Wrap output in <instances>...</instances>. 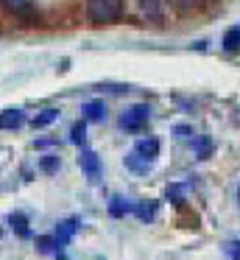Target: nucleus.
<instances>
[{
  "instance_id": "nucleus-18",
  "label": "nucleus",
  "mask_w": 240,
  "mask_h": 260,
  "mask_svg": "<svg viewBox=\"0 0 240 260\" xmlns=\"http://www.w3.org/2000/svg\"><path fill=\"white\" fill-rule=\"evenodd\" d=\"M173 6H176L179 12H195V9L204 6V0H173Z\"/></svg>"
},
{
  "instance_id": "nucleus-20",
  "label": "nucleus",
  "mask_w": 240,
  "mask_h": 260,
  "mask_svg": "<svg viewBox=\"0 0 240 260\" xmlns=\"http://www.w3.org/2000/svg\"><path fill=\"white\" fill-rule=\"evenodd\" d=\"M195 151H198V157H201V159H207V157H210V151H212V143L204 137V140L195 143Z\"/></svg>"
},
{
  "instance_id": "nucleus-1",
  "label": "nucleus",
  "mask_w": 240,
  "mask_h": 260,
  "mask_svg": "<svg viewBox=\"0 0 240 260\" xmlns=\"http://www.w3.org/2000/svg\"><path fill=\"white\" fill-rule=\"evenodd\" d=\"M123 14V0H87V17L98 25L115 23Z\"/></svg>"
},
{
  "instance_id": "nucleus-24",
  "label": "nucleus",
  "mask_w": 240,
  "mask_h": 260,
  "mask_svg": "<svg viewBox=\"0 0 240 260\" xmlns=\"http://www.w3.org/2000/svg\"><path fill=\"white\" fill-rule=\"evenodd\" d=\"M237 196H240V190H237Z\"/></svg>"
},
{
  "instance_id": "nucleus-17",
  "label": "nucleus",
  "mask_w": 240,
  "mask_h": 260,
  "mask_svg": "<svg viewBox=\"0 0 240 260\" xmlns=\"http://www.w3.org/2000/svg\"><path fill=\"white\" fill-rule=\"evenodd\" d=\"M140 6H143V14H148V17H154V20H159V17H162L159 0H143Z\"/></svg>"
},
{
  "instance_id": "nucleus-10",
  "label": "nucleus",
  "mask_w": 240,
  "mask_h": 260,
  "mask_svg": "<svg viewBox=\"0 0 240 260\" xmlns=\"http://www.w3.org/2000/svg\"><path fill=\"white\" fill-rule=\"evenodd\" d=\"M223 48L229 53H240V25H232V28L223 34Z\"/></svg>"
},
{
  "instance_id": "nucleus-6",
  "label": "nucleus",
  "mask_w": 240,
  "mask_h": 260,
  "mask_svg": "<svg viewBox=\"0 0 240 260\" xmlns=\"http://www.w3.org/2000/svg\"><path fill=\"white\" fill-rule=\"evenodd\" d=\"M131 213L137 215L140 221H154L156 218V213H159V202H134L131 204Z\"/></svg>"
},
{
  "instance_id": "nucleus-11",
  "label": "nucleus",
  "mask_w": 240,
  "mask_h": 260,
  "mask_svg": "<svg viewBox=\"0 0 240 260\" xmlns=\"http://www.w3.org/2000/svg\"><path fill=\"white\" fill-rule=\"evenodd\" d=\"M84 115H87V120H104L106 118V104L104 101L84 104Z\"/></svg>"
},
{
  "instance_id": "nucleus-7",
  "label": "nucleus",
  "mask_w": 240,
  "mask_h": 260,
  "mask_svg": "<svg viewBox=\"0 0 240 260\" xmlns=\"http://www.w3.org/2000/svg\"><path fill=\"white\" fill-rule=\"evenodd\" d=\"M9 226L17 238H31V226H28V215L25 213H11L9 215Z\"/></svg>"
},
{
  "instance_id": "nucleus-14",
  "label": "nucleus",
  "mask_w": 240,
  "mask_h": 260,
  "mask_svg": "<svg viewBox=\"0 0 240 260\" xmlns=\"http://www.w3.org/2000/svg\"><path fill=\"white\" fill-rule=\"evenodd\" d=\"M126 168L128 171H134V174H148V171H151V162H145V159H140L137 157V154H128V157H126Z\"/></svg>"
},
{
  "instance_id": "nucleus-2",
  "label": "nucleus",
  "mask_w": 240,
  "mask_h": 260,
  "mask_svg": "<svg viewBox=\"0 0 240 260\" xmlns=\"http://www.w3.org/2000/svg\"><path fill=\"white\" fill-rule=\"evenodd\" d=\"M148 118H151L148 104H137V107H131V109H126V112H123L120 126H123L126 132H140L145 123H148Z\"/></svg>"
},
{
  "instance_id": "nucleus-15",
  "label": "nucleus",
  "mask_w": 240,
  "mask_h": 260,
  "mask_svg": "<svg viewBox=\"0 0 240 260\" xmlns=\"http://www.w3.org/2000/svg\"><path fill=\"white\" fill-rule=\"evenodd\" d=\"M109 213L115 215V218H123V215H126V213H131V204H128L126 199L115 196V199H112V202H109Z\"/></svg>"
},
{
  "instance_id": "nucleus-4",
  "label": "nucleus",
  "mask_w": 240,
  "mask_h": 260,
  "mask_svg": "<svg viewBox=\"0 0 240 260\" xmlns=\"http://www.w3.org/2000/svg\"><path fill=\"white\" fill-rule=\"evenodd\" d=\"M78 165H81V171L87 174L89 182H98L100 179V159H98V154H95V151H81Z\"/></svg>"
},
{
  "instance_id": "nucleus-16",
  "label": "nucleus",
  "mask_w": 240,
  "mask_h": 260,
  "mask_svg": "<svg viewBox=\"0 0 240 260\" xmlns=\"http://www.w3.org/2000/svg\"><path fill=\"white\" fill-rule=\"evenodd\" d=\"M70 140L76 143V146H84V140H87V123H84V120L73 123V129H70Z\"/></svg>"
},
{
  "instance_id": "nucleus-5",
  "label": "nucleus",
  "mask_w": 240,
  "mask_h": 260,
  "mask_svg": "<svg viewBox=\"0 0 240 260\" xmlns=\"http://www.w3.org/2000/svg\"><path fill=\"white\" fill-rule=\"evenodd\" d=\"M134 154H137L140 159L154 165V159L159 157V140H156V137H145V140H140L137 146H134Z\"/></svg>"
},
{
  "instance_id": "nucleus-22",
  "label": "nucleus",
  "mask_w": 240,
  "mask_h": 260,
  "mask_svg": "<svg viewBox=\"0 0 240 260\" xmlns=\"http://www.w3.org/2000/svg\"><path fill=\"white\" fill-rule=\"evenodd\" d=\"M226 254L232 260H240V241H232V243H226Z\"/></svg>"
},
{
  "instance_id": "nucleus-23",
  "label": "nucleus",
  "mask_w": 240,
  "mask_h": 260,
  "mask_svg": "<svg viewBox=\"0 0 240 260\" xmlns=\"http://www.w3.org/2000/svg\"><path fill=\"white\" fill-rule=\"evenodd\" d=\"M176 135H179V137H190V126H179Z\"/></svg>"
},
{
  "instance_id": "nucleus-19",
  "label": "nucleus",
  "mask_w": 240,
  "mask_h": 260,
  "mask_svg": "<svg viewBox=\"0 0 240 260\" xmlns=\"http://www.w3.org/2000/svg\"><path fill=\"white\" fill-rule=\"evenodd\" d=\"M37 249L42 254H48V252H56V241L50 235H42V238H37Z\"/></svg>"
},
{
  "instance_id": "nucleus-13",
  "label": "nucleus",
  "mask_w": 240,
  "mask_h": 260,
  "mask_svg": "<svg viewBox=\"0 0 240 260\" xmlns=\"http://www.w3.org/2000/svg\"><path fill=\"white\" fill-rule=\"evenodd\" d=\"M56 118H59V109H45V112H39L37 118L31 120V126L33 129H45V126H50Z\"/></svg>"
},
{
  "instance_id": "nucleus-8",
  "label": "nucleus",
  "mask_w": 240,
  "mask_h": 260,
  "mask_svg": "<svg viewBox=\"0 0 240 260\" xmlns=\"http://www.w3.org/2000/svg\"><path fill=\"white\" fill-rule=\"evenodd\" d=\"M3 6L17 17H33V0H3Z\"/></svg>"
},
{
  "instance_id": "nucleus-21",
  "label": "nucleus",
  "mask_w": 240,
  "mask_h": 260,
  "mask_svg": "<svg viewBox=\"0 0 240 260\" xmlns=\"http://www.w3.org/2000/svg\"><path fill=\"white\" fill-rule=\"evenodd\" d=\"M182 193H184V185H170V187H167V199H170V202H184V199H182Z\"/></svg>"
},
{
  "instance_id": "nucleus-3",
  "label": "nucleus",
  "mask_w": 240,
  "mask_h": 260,
  "mask_svg": "<svg viewBox=\"0 0 240 260\" xmlns=\"http://www.w3.org/2000/svg\"><path fill=\"white\" fill-rule=\"evenodd\" d=\"M78 232V218H64V221H59V226H56V235H53V241H56V252H64V246L73 241V235Z\"/></svg>"
},
{
  "instance_id": "nucleus-9",
  "label": "nucleus",
  "mask_w": 240,
  "mask_h": 260,
  "mask_svg": "<svg viewBox=\"0 0 240 260\" xmlns=\"http://www.w3.org/2000/svg\"><path fill=\"white\" fill-rule=\"evenodd\" d=\"M25 123V115L20 109H3L0 112V129H20Z\"/></svg>"
},
{
  "instance_id": "nucleus-12",
  "label": "nucleus",
  "mask_w": 240,
  "mask_h": 260,
  "mask_svg": "<svg viewBox=\"0 0 240 260\" xmlns=\"http://www.w3.org/2000/svg\"><path fill=\"white\" fill-rule=\"evenodd\" d=\"M59 165H61V159H59V154H45V157H39V171L42 174H56L59 171Z\"/></svg>"
}]
</instances>
